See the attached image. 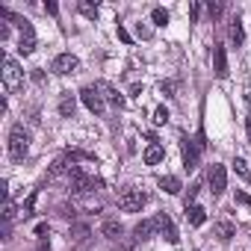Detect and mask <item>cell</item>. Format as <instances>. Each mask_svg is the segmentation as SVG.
Masks as SVG:
<instances>
[{"label": "cell", "mask_w": 251, "mask_h": 251, "mask_svg": "<svg viewBox=\"0 0 251 251\" xmlns=\"http://www.w3.org/2000/svg\"><path fill=\"white\" fill-rule=\"evenodd\" d=\"M151 21H154L157 27H166V24H169V12H166L163 6H157V9L151 12Z\"/></svg>", "instance_id": "obj_22"}, {"label": "cell", "mask_w": 251, "mask_h": 251, "mask_svg": "<svg viewBox=\"0 0 251 251\" xmlns=\"http://www.w3.org/2000/svg\"><path fill=\"white\" fill-rule=\"evenodd\" d=\"M18 50H21L24 56L36 50V30H33V24H27V27L21 30V39H18Z\"/></svg>", "instance_id": "obj_11"}, {"label": "cell", "mask_w": 251, "mask_h": 251, "mask_svg": "<svg viewBox=\"0 0 251 251\" xmlns=\"http://www.w3.org/2000/svg\"><path fill=\"white\" fill-rule=\"evenodd\" d=\"M33 207H36V192L24 201V219H27V216H33Z\"/></svg>", "instance_id": "obj_28"}, {"label": "cell", "mask_w": 251, "mask_h": 251, "mask_svg": "<svg viewBox=\"0 0 251 251\" xmlns=\"http://www.w3.org/2000/svg\"><path fill=\"white\" fill-rule=\"evenodd\" d=\"M175 89H177V86H175L172 80H166V83H160V92H163L166 98H175Z\"/></svg>", "instance_id": "obj_27"}, {"label": "cell", "mask_w": 251, "mask_h": 251, "mask_svg": "<svg viewBox=\"0 0 251 251\" xmlns=\"http://www.w3.org/2000/svg\"><path fill=\"white\" fill-rule=\"evenodd\" d=\"M213 233H216V236H219L222 242H227V239L233 236V225L222 219V222H216V225H213Z\"/></svg>", "instance_id": "obj_19"}, {"label": "cell", "mask_w": 251, "mask_h": 251, "mask_svg": "<svg viewBox=\"0 0 251 251\" xmlns=\"http://www.w3.org/2000/svg\"><path fill=\"white\" fill-rule=\"evenodd\" d=\"M160 189H163V192H169V195H177L183 186H180V180H177L175 175H166V177H160Z\"/></svg>", "instance_id": "obj_17"}, {"label": "cell", "mask_w": 251, "mask_h": 251, "mask_svg": "<svg viewBox=\"0 0 251 251\" xmlns=\"http://www.w3.org/2000/svg\"><path fill=\"white\" fill-rule=\"evenodd\" d=\"M68 189H71L74 195H86V192L103 189V180H100V177H89L80 166H74V169L68 172Z\"/></svg>", "instance_id": "obj_1"}, {"label": "cell", "mask_w": 251, "mask_h": 251, "mask_svg": "<svg viewBox=\"0 0 251 251\" xmlns=\"http://www.w3.org/2000/svg\"><path fill=\"white\" fill-rule=\"evenodd\" d=\"M74 112H77V95L62 92V98H59V115L62 118H74Z\"/></svg>", "instance_id": "obj_12"}, {"label": "cell", "mask_w": 251, "mask_h": 251, "mask_svg": "<svg viewBox=\"0 0 251 251\" xmlns=\"http://www.w3.org/2000/svg\"><path fill=\"white\" fill-rule=\"evenodd\" d=\"M157 227H160V225H157V219H145V222H139V225H136V230H133V233H136V239H151Z\"/></svg>", "instance_id": "obj_15"}, {"label": "cell", "mask_w": 251, "mask_h": 251, "mask_svg": "<svg viewBox=\"0 0 251 251\" xmlns=\"http://www.w3.org/2000/svg\"><path fill=\"white\" fill-rule=\"evenodd\" d=\"M163 157H166V148H163L160 142H151V145L145 148V154H142V160H145L148 166H157V163H160Z\"/></svg>", "instance_id": "obj_13"}, {"label": "cell", "mask_w": 251, "mask_h": 251, "mask_svg": "<svg viewBox=\"0 0 251 251\" xmlns=\"http://www.w3.org/2000/svg\"><path fill=\"white\" fill-rule=\"evenodd\" d=\"M154 124H157V127H160V124H166L169 121V109L166 106H160V109H154V118H151Z\"/></svg>", "instance_id": "obj_24"}, {"label": "cell", "mask_w": 251, "mask_h": 251, "mask_svg": "<svg viewBox=\"0 0 251 251\" xmlns=\"http://www.w3.org/2000/svg\"><path fill=\"white\" fill-rule=\"evenodd\" d=\"M157 225H160V233L166 236V242H172V245H175V242L180 239V233H177V227H175V222H172V216H169V213H160V216H157Z\"/></svg>", "instance_id": "obj_9"}, {"label": "cell", "mask_w": 251, "mask_h": 251, "mask_svg": "<svg viewBox=\"0 0 251 251\" xmlns=\"http://www.w3.org/2000/svg\"><path fill=\"white\" fill-rule=\"evenodd\" d=\"M245 133H248V142H251V118L245 121Z\"/></svg>", "instance_id": "obj_35"}, {"label": "cell", "mask_w": 251, "mask_h": 251, "mask_svg": "<svg viewBox=\"0 0 251 251\" xmlns=\"http://www.w3.org/2000/svg\"><path fill=\"white\" fill-rule=\"evenodd\" d=\"M130 248H133V242H127V245H121L118 251H130Z\"/></svg>", "instance_id": "obj_36"}, {"label": "cell", "mask_w": 251, "mask_h": 251, "mask_svg": "<svg viewBox=\"0 0 251 251\" xmlns=\"http://www.w3.org/2000/svg\"><path fill=\"white\" fill-rule=\"evenodd\" d=\"M207 12H210V18L216 21V18L222 15V3H210V6H207Z\"/></svg>", "instance_id": "obj_30"}, {"label": "cell", "mask_w": 251, "mask_h": 251, "mask_svg": "<svg viewBox=\"0 0 251 251\" xmlns=\"http://www.w3.org/2000/svg\"><path fill=\"white\" fill-rule=\"evenodd\" d=\"M80 12H83L86 18H92V21L98 18V6H92V3H80Z\"/></svg>", "instance_id": "obj_25"}, {"label": "cell", "mask_w": 251, "mask_h": 251, "mask_svg": "<svg viewBox=\"0 0 251 251\" xmlns=\"http://www.w3.org/2000/svg\"><path fill=\"white\" fill-rule=\"evenodd\" d=\"M198 189H201L198 183H192V186H189V192H186V207H192V201H195V195H198Z\"/></svg>", "instance_id": "obj_29"}, {"label": "cell", "mask_w": 251, "mask_h": 251, "mask_svg": "<svg viewBox=\"0 0 251 251\" xmlns=\"http://www.w3.org/2000/svg\"><path fill=\"white\" fill-rule=\"evenodd\" d=\"M186 222H189L192 227H201V225L207 222V213H204V207H198V204L186 207Z\"/></svg>", "instance_id": "obj_14"}, {"label": "cell", "mask_w": 251, "mask_h": 251, "mask_svg": "<svg viewBox=\"0 0 251 251\" xmlns=\"http://www.w3.org/2000/svg\"><path fill=\"white\" fill-rule=\"evenodd\" d=\"M65 157H68L71 163H77V160H95V157H92V154H86V151H68Z\"/></svg>", "instance_id": "obj_26"}, {"label": "cell", "mask_w": 251, "mask_h": 251, "mask_svg": "<svg viewBox=\"0 0 251 251\" xmlns=\"http://www.w3.org/2000/svg\"><path fill=\"white\" fill-rule=\"evenodd\" d=\"M80 100L86 103V109H89V112L100 115V112H103V100H106V98H103V92H100V89H98V83H95V86H83V89H80Z\"/></svg>", "instance_id": "obj_4"}, {"label": "cell", "mask_w": 251, "mask_h": 251, "mask_svg": "<svg viewBox=\"0 0 251 251\" xmlns=\"http://www.w3.org/2000/svg\"><path fill=\"white\" fill-rule=\"evenodd\" d=\"M230 42H233L236 48L245 42V33H242V24H239V18H233V21H230Z\"/></svg>", "instance_id": "obj_21"}, {"label": "cell", "mask_w": 251, "mask_h": 251, "mask_svg": "<svg viewBox=\"0 0 251 251\" xmlns=\"http://www.w3.org/2000/svg\"><path fill=\"white\" fill-rule=\"evenodd\" d=\"M207 183H210V192H213V195H222V192L227 189V172H225V166L213 163L210 172H207Z\"/></svg>", "instance_id": "obj_6"}, {"label": "cell", "mask_w": 251, "mask_h": 251, "mask_svg": "<svg viewBox=\"0 0 251 251\" xmlns=\"http://www.w3.org/2000/svg\"><path fill=\"white\" fill-rule=\"evenodd\" d=\"M213 71H216V77H219V80H225V77H227V53H225V48H222V45H216V48H213Z\"/></svg>", "instance_id": "obj_10"}, {"label": "cell", "mask_w": 251, "mask_h": 251, "mask_svg": "<svg viewBox=\"0 0 251 251\" xmlns=\"http://www.w3.org/2000/svg\"><path fill=\"white\" fill-rule=\"evenodd\" d=\"M48 233H50V227H48V225L42 222V225L36 227V236H39V239H48Z\"/></svg>", "instance_id": "obj_31"}, {"label": "cell", "mask_w": 251, "mask_h": 251, "mask_svg": "<svg viewBox=\"0 0 251 251\" xmlns=\"http://www.w3.org/2000/svg\"><path fill=\"white\" fill-rule=\"evenodd\" d=\"M98 89L103 92V98H106L109 103H115V106H124V98H121V95H118L112 86H106V83H98Z\"/></svg>", "instance_id": "obj_20"}, {"label": "cell", "mask_w": 251, "mask_h": 251, "mask_svg": "<svg viewBox=\"0 0 251 251\" xmlns=\"http://www.w3.org/2000/svg\"><path fill=\"white\" fill-rule=\"evenodd\" d=\"M145 192H139V189H124L121 195H118V210H124V213H136V210H142L145 207Z\"/></svg>", "instance_id": "obj_5"}, {"label": "cell", "mask_w": 251, "mask_h": 251, "mask_svg": "<svg viewBox=\"0 0 251 251\" xmlns=\"http://www.w3.org/2000/svg\"><path fill=\"white\" fill-rule=\"evenodd\" d=\"M21 83H24V71H21V65H18L12 56H6V59H3V86H6V92H18Z\"/></svg>", "instance_id": "obj_3"}, {"label": "cell", "mask_w": 251, "mask_h": 251, "mask_svg": "<svg viewBox=\"0 0 251 251\" xmlns=\"http://www.w3.org/2000/svg\"><path fill=\"white\" fill-rule=\"evenodd\" d=\"M68 163H71L68 157H62V160H56V163H53V169L48 172V180H56L59 175H65V172H71L74 166H68Z\"/></svg>", "instance_id": "obj_18"}, {"label": "cell", "mask_w": 251, "mask_h": 251, "mask_svg": "<svg viewBox=\"0 0 251 251\" xmlns=\"http://www.w3.org/2000/svg\"><path fill=\"white\" fill-rule=\"evenodd\" d=\"M100 233H103L106 239H118V236L124 233V227H121V222L109 219V222H103V225H100Z\"/></svg>", "instance_id": "obj_16"}, {"label": "cell", "mask_w": 251, "mask_h": 251, "mask_svg": "<svg viewBox=\"0 0 251 251\" xmlns=\"http://www.w3.org/2000/svg\"><path fill=\"white\" fill-rule=\"evenodd\" d=\"M233 172L245 180V183H251V172H248V166H245V160H233Z\"/></svg>", "instance_id": "obj_23"}, {"label": "cell", "mask_w": 251, "mask_h": 251, "mask_svg": "<svg viewBox=\"0 0 251 251\" xmlns=\"http://www.w3.org/2000/svg\"><path fill=\"white\" fill-rule=\"evenodd\" d=\"M198 157H201V145L192 142V139H183V166H186V172L198 169Z\"/></svg>", "instance_id": "obj_8"}, {"label": "cell", "mask_w": 251, "mask_h": 251, "mask_svg": "<svg viewBox=\"0 0 251 251\" xmlns=\"http://www.w3.org/2000/svg\"><path fill=\"white\" fill-rule=\"evenodd\" d=\"M80 68V59L74 56V53H59V56H53V62H50V71L53 74H74Z\"/></svg>", "instance_id": "obj_7"}, {"label": "cell", "mask_w": 251, "mask_h": 251, "mask_svg": "<svg viewBox=\"0 0 251 251\" xmlns=\"http://www.w3.org/2000/svg\"><path fill=\"white\" fill-rule=\"evenodd\" d=\"M45 12H48V15H56V12H59V6H56V3H45Z\"/></svg>", "instance_id": "obj_34"}, {"label": "cell", "mask_w": 251, "mask_h": 251, "mask_svg": "<svg viewBox=\"0 0 251 251\" xmlns=\"http://www.w3.org/2000/svg\"><path fill=\"white\" fill-rule=\"evenodd\" d=\"M236 204H242V207H251V198H248L245 192H236Z\"/></svg>", "instance_id": "obj_33"}, {"label": "cell", "mask_w": 251, "mask_h": 251, "mask_svg": "<svg viewBox=\"0 0 251 251\" xmlns=\"http://www.w3.org/2000/svg\"><path fill=\"white\" fill-rule=\"evenodd\" d=\"M30 151V133L24 130V124H15V127L9 130V157L15 163H21Z\"/></svg>", "instance_id": "obj_2"}, {"label": "cell", "mask_w": 251, "mask_h": 251, "mask_svg": "<svg viewBox=\"0 0 251 251\" xmlns=\"http://www.w3.org/2000/svg\"><path fill=\"white\" fill-rule=\"evenodd\" d=\"M115 33H118V39H121L124 45H130V33H127V30H124L121 24H118V30H115Z\"/></svg>", "instance_id": "obj_32"}]
</instances>
